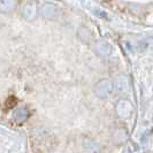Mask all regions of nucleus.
I'll return each mask as SVG.
<instances>
[{
	"label": "nucleus",
	"instance_id": "f257e3e1",
	"mask_svg": "<svg viewBox=\"0 0 153 153\" xmlns=\"http://www.w3.org/2000/svg\"><path fill=\"white\" fill-rule=\"evenodd\" d=\"M14 117H15L16 122L22 123L24 122L27 119H28V111L25 108H19L14 114Z\"/></svg>",
	"mask_w": 153,
	"mask_h": 153
}]
</instances>
